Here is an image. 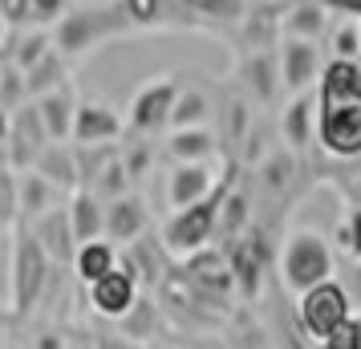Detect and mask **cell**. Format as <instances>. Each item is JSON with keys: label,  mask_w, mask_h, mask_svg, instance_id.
Returning a JSON list of instances; mask_svg holds the SVG:
<instances>
[{"label": "cell", "mask_w": 361, "mask_h": 349, "mask_svg": "<svg viewBox=\"0 0 361 349\" xmlns=\"http://www.w3.org/2000/svg\"><path fill=\"white\" fill-rule=\"evenodd\" d=\"M317 147L333 159L361 154V66L329 57L317 82Z\"/></svg>", "instance_id": "6da1fadb"}, {"label": "cell", "mask_w": 361, "mask_h": 349, "mask_svg": "<svg viewBox=\"0 0 361 349\" xmlns=\"http://www.w3.org/2000/svg\"><path fill=\"white\" fill-rule=\"evenodd\" d=\"M49 33H53V49L66 61H82L94 49H102L106 41L134 33V25L122 8V0H110V4H73Z\"/></svg>", "instance_id": "7a4b0ae2"}, {"label": "cell", "mask_w": 361, "mask_h": 349, "mask_svg": "<svg viewBox=\"0 0 361 349\" xmlns=\"http://www.w3.org/2000/svg\"><path fill=\"white\" fill-rule=\"evenodd\" d=\"M53 260L49 252L41 248V240L33 235V228L20 224L13 232V244H8V309L17 317L37 313V305L45 300L53 284Z\"/></svg>", "instance_id": "3957f363"}, {"label": "cell", "mask_w": 361, "mask_h": 349, "mask_svg": "<svg viewBox=\"0 0 361 349\" xmlns=\"http://www.w3.org/2000/svg\"><path fill=\"white\" fill-rule=\"evenodd\" d=\"M337 272V256H333V244H329L321 232L312 228H296L288 232L284 248H280V281L288 293H309L317 284L333 281Z\"/></svg>", "instance_id": "277c9868"}, {"label": "cell", "mask_w": 361, "mask_h": 349, "mask_svg": "<svg viewBox=\"0 0 361 349\" xmlns=\"http://www.w3.org/2000/svg\"><path fill=\"white\" fill-rule=\"evenodd\" d=\"M224 191L228 183L215 191L212 200L195 203V207H183V212H171L163 224V248L175 256V260H191L199 252L212 248L215 232H219V203H224Z\"/></svg>", "instance_id": "5b68a950"}, {"label": "cell", "mask_w": 361, "mask_h": 349, "mask_svg": "<svg viewBox=\"0 0 361 349\" xmlns=\"http://www.w3.org/2000/svg\"><path fill=\"white\" fill-rule=\"evenodd\" d=\"M296 321H300V329L321 345L325 337H333L341 325L353 321V297H349V288L333 276V281L317 284L309 293H300V297H296Z\"/></svg>", "instance_id": "8992f818"}, {"label": "cell", "mask_w": 361, "mask_h": 349, "mask_svg": "<svg viewBox=\"0 0 361 349\" xmlns=\"http://www.w3.org/2000/svg\"><path fill=\"white\" fill-rule=\"evenodd\" d=\"M179 73H159L142 82L130 94V106H126V134H138V138H154V134L171 130V110H175V98H179Z\"/></svg>", "instance_id": "52a82bcc"}, {"label": "cell", "mask_w": 361, "mask_h": 349, "mask_svg": "<svg viewBox=\"0 0 361 349\" xmlns=\"http://www.w3.org/2000/svg\"><path fill=\"white\" fill-rule=\"evenodd\" d=\"M138 297H142V281H138L122 260H118L114 272H106L102 281H94L90 288H85L90 313L102 317V321H114V325L138 305Z\"/></svg>", "instance_id": "ba28073f"}, {"label": "cell", "mask_w": 361, "mask_h": 349, "mask_svg": "<svg viewBox=\"0 0 361 349\" xmlns=\"http://www.w3.org/2000/svg\"><path fill=\"white\" fill-rule=\"evenodd\" d=\"M276 61H280V78H284V94H288V98L312 94L317 82H321V69H325L321 45H317V41H293V37L280 41Z\"/></svg>", "instance_id": "9c48e42d"}, {"label": "cell", "mask_w": 361, "mask_h": 349, "mask_svg": "<svg viewBox=\"0 0 361 349\" xmlns=\"http://www.w3.org/2000/svg\"><path fill=\"white\" fill-rule=\"evenodd\" d=\"M126 138V114H118L110 102L82 98L73 118V147H118Z\"/></svg>", "instance_id": "30bf717a"}, {"label": "cell", "mask_w": 361, "mask_h": 349, "mask_svg": "<svg viewBox=\"0 0 361 349\" xmlns=\"http://www.w3.org/2000/svg\"><path fill=\"white\" fill-rule=\"evenodd\" d=\"M228 183L215 163H175L166 175V207L183 212V207H195V203L212 200L219 187Z\"/></svg>", "instance_id": "8fae6325"}, {"label": "cell", "mask_w": 361, "mask_h": 349, "mask_svg": "<svg viewBox=\"0 0 361 349\" xmlns=\"http://www.w3.org/2000/svg\"><path fill=\"white\" fill-rule=\"evenodd\" d=\"M45 147H49V130H45L33 102H25L13 114V134H8V147H4V163L13 171H33Z\"/></svg>", "instance_id": "7c38bea8"}, {"label": "cell", "mask_w": 361, "mask_h": 349, "mask_svg": "<svg viewBox=\"0 0 361 349\" xmlns=\"http://www.w3.org/2000/svg\"><path fill=\"white\" fill-rule=\"evenodd\" d=\"M134 33H154V29H199L195 13L187 0H122Z\"/></svg>", "instance_id": "4fadbf2b"}, {"label": "cell", "mask_w": 361, "mask_h": 349, "mask_svg": "<svg viewBox=\"0 0 361 349\" xmlns=\"http://www.w3.org/2000/svg\"><path fill=\"white\" fill-rule=\"evenodd\" d=\"M150 232V207L138 191H126L118 200L106 203V240L118 248H130L134 240Z\"/></svg>", "instance_id": "5bb4252c"}, {"label": "cell", "mask_w": 361, "mask_h": 349, "mask_svg": "<svg viewBox=\"0 0 361 349\" xmlns=\"http://www.w3.org/2000/svg\"><path fill=\"white\" fill-rule=\"evenodd\" d=\"M240 82H244V90H247V98H252V102H264V106H272V102L284 94V78H280L276 53L252 49L244 61H240Z\"/></svg>", "instance_id": "9a60e30c"}, {"label": "cell", "mask_w": 361, "mask_h": 349, "mask_svg": "<svg viewBox=\"0 0 361 349\" xmlns=\"http://www.w3.org/2000/svg\"><path fill=\"white\" fill-rule=\"evenodd\" d=\"M329 4L325 0H288L280 8V41H321L329 33Z\"/></svg>", "instance_id": "2e32d148"}, {"label": "cell", "mask_w": 361, "mask_h": 349, "mask_svg": "<svg viewBox=\"0 0 361 349\" xmlns=\"http://www.w3.org/2000/svg\"><path fill=\"white\" fill-rule=\"evenodd\" d=\"M25 228H33V235L41 240V248L49 252V260L57 268L73 264V256H78V240H73V228H69L66 203H61V207H53V212H45L37 224H25Z\"/></svg>", "instance_id": "e0dca14e"}, {"label": "cell", "mask_w": 361, "mask_h": 349, "mask_svg": "<svg viewBox=\"0 0 361 349\" xmlns=\"http://www.w3.org/2000/svg\"><path fill=\"white\" fill-rule=\"evenodd\" d=\"M78 94H73V85H57L49 94H41L33 98L37 114L45 122V130H49V142H73V118H78Z\"/></svg>", "instance_id": "ac0fdd59"}, {"label": "cell", "mask_w": 361, "mask_h": 349, "mask_svg": "<svg viewBox=\"0 0 361 349\" xmlns=\"http://www.w3.org/2000/svg\"><path fill=\"white\" fill-rule=\"evenodd\" d=\"M17 200H20V224H37L45 212L61 207L69 195L57 191L41 171H17Z\"/></svg>", "instance_id": "d6986e66"}, {"label": "cell", "mask_w": 361, "mask_h": 349, "mask_svg": "<svg viewBox=\"0 0 361 349\" xmlns=\"http://www.w3.org/2000/svg\"><path fill=\"white\" fill-rule=\"evenodd\" d=\"M69 212V228H73V240L78 244H90V240H106V200L94 195L90 187H78L66 200Z\"/></svg>", "instance_id": "ffe728a7"}, {"label": "cell", "mask_w": 361, "mask_h": 349, "mask_svg": "<svg viewBox=\"0 0 361 349\" xmlns=\"http://www.w3.org/2000/svg\"><path fill=\"white\" fill-rule=\"evenodd\" d=\"M280 138L288 142V150H305L317 142V94L288 98V106L280 110Z\"/></svg>", "instance_id": "44dd1931"}, {"label": "cell", "mask_w": 361, "mask_h": 349, "mask_svg": "<svg viewBox=\"0 0 361 349\" xmlns=\"http://www.w3.org/2000/svg\"><path fill=\"white\" fill-rule=\"evenodd\" d=\"M33 171H41L66 195H73L82 187V166H78V147L73 142H49V147L41 150V159H37Z\"/></svg>", "instance_id": "7402d4cb"}, {"label": "cell", "mask_w": 361, "mask_h": 349, "mask_svg": "<svg viewBox=\"0 0 361 349\" xmlns=\"http://www.w3.org/2000/svg\"><path fill=\"white\" fill-rule=\"evenodd\" d=\"M118 260H122V248H118V244H110V240H90V244H78V256H73L69 272L78 276L82 288H90V284L102 281L106 272H114Z\"/></svg>", "instance_id": "603a6c76"}, {"label": "cell", "mask_w": 361, "mask_h": 349, "mask_svg": "<svg viewBox=\"0 0 361 349\" xmlns=\"http://www.w3.org/2000/svg\"><path fill=\"white\" fill-rule=\"evenodd\" d=\"M166 256L171 252L163 248V235H142V240H134L130 248H122V264L130 268L134 276L142 281V288L147 284H159L163 281V268H166Z\"/></svg>", "instance_id": "cb8c5ba5"}, {"label": "cell", "mask_w": 361, "mask_h": 349, "mask_svg": "<svg viewBox=\"0 0 361 349\" xmlns=\"http://www.w3.org/2000/svg\"><path fill=\"white\" fill-rule=\"evenodd\" d=\"M215 130L212 126H191V130L166 134V159L171 163H215Z\"/></svg>", "instance_id": "d4e9b609"}, {"label": "cell", "mask_w": 361, "mask_h": 349, "mask_svg": "<svg viewBox=\"0 0 361 349\" xmlns=\"http://www.w3.org/2000/svg\"><path fill=\"white\" fill-rule=\"evenodd\" d=\"M4 53H8V66L13 69L29 73L37 61H45L53 53V33L49 29H20V33H13V41L4 45Z\"/></svg>", "instance_id": "484cf974"}, {"label": "cell", "mask_w": 361, "mask_h": 349, "mask_svg": "<svg viewBox=\"0 0 361 349\" xmlns=\"http://www.w3.org/2000/svg\"><path fill=\"white\" fill-rule=\"evenodd\" d=\"M212 122V98L199 85H183L175 110H171V130H191V126H207Z\"/></svg>", "instance_id": "4316f807"}, {"label": "cell", "mask_w": 361, "mask_h": 349, "mask_svg": "<svg viewBox=\"0 0 361 349\" xmlns=\"http://www.w3.org/2000/svg\"><path fill=\"white\" fill-rule=\"evenodd\" d=\"M57 85H69V61L53 49L45 61H37V66L25 73V90H29V102H33V98H41V94L57 90Z\"/></svg>", "instance_id": "83f0119b"}, {"label": "cell", "mask_w": 361, "mask_h": 349, "mask_svg": "<svg viewBox=\"0 0 361 349\" xmlns=\"http://www.w3.org/2000/svg\"><path fill=\"white\" fill-rule=\"evenodd\" d=\"M118 333H122V337H130V341H138V345L154 341V337H159V305L142 293V297H138V305H134L130 313L118 321Z\"/></svg>", "instance_id": "f1b7e54d"}, {"label": "cell", "mask_w": 361, "mask_h": 349, "mask_svg": "<svg viewBox=\"0 0 361 349\" xmlns=\"http://www.w3.org/2000/svg\"><path fill=\"white\" fill-rule=\"evenodd\" d=\"M199 25H244L247 20V0H187Z\"/></svg>", "instance_id": "f546056e"}, {"label": "cell", "mask_w": 361, "mask_h": 349, "mask_svg": "<svg viewBox=\"0 0 361 349\" xmlns=\"http://www.w3.org/2000/svg\"><path fill=\"white\" fill-rule=\"evenodd\" d=\"M20 228V200H17V171L0 163V235H13Z\"/></svg>", "instance_id": "4dcf8cb0"}, {"label": "cell", "mask_w": 361, "mask_h": 349, "mask_svg": "<svg viewBox=\"0 0 361 349\" xmlns=\"http://www.w3.org/2000/svg\"><path fill=\"white\" fill-rule=\"evenodd\" d=\"M130 183H134V179H130V171H126V163H122V150H118L114 159L102 166V175L94 179V187H90V191L110 203V200H118V195H126V191H130Z\"/></svg>", "instance_id": "1f68e13d"}, {"label": "cell", "mask_w": 361, "mask_h": 349, "mask_svg": "<svg viewBox=\"0 0 361 349\" xmlns=\"http://www.w3.org/2000/svg\"><path fill=\"white\" fill-rule=\"evenodd\" d=\"M247 228V200L240 191H224V203H219V235L224 240H240Z\"/></svg>", "instance_id": "d6a6232c"}, {"label": "cell", "mask_w": 361, "mask_h": 349, "mask_svg": "<svg viewBox=\"0 0 361 349\" xmlns=\"http://www.w3.org/2000/svg\"><path fill=\"white\" fill-rule=\"evenodd\" d=\"M122 163H126V171H130V179L138 183V179H147L150 163H154V147H150L147 138H138V134H130V142H122Z\"/></svg>", "instance_id": "836d02e7"}, {"label": "cell", "mask_w": 361, "mask_h": 349, "mask_svg": "<svg viewBox=\"0 0 361 349\" xmlns=\"http://www.w3.org/2000/svg\"><path fill=\"white\" fill-rule=\"evenodd\" d=\"M25 102H29V90H25V73L8 66V69H4V78H0V106L17 114Z\"/></svg>", "instance_id": "e575fe53"}, {"label": "cell", "mask_w": 361, "mask_h": 349, "mask_svg": "<svg viewBox=\"0 0 361 349\" xmlns=\"http://www.w3.org/2000/svg\"><path fill=\"white\" fill-rule=\"evenodd\" d=\"M337 244L345 248L349 260H361V207H349L341 219V228H337Z\"/></svg>", "instance_id": "d590c367"}, {"label": "cell", "mask_w": 361, "mask_h": 349, "mask_svg": "<svg viewBox=\"0 0 361 349\" xmlns=\"http://www.w3.org/2000/svg\"><path fill=\"white\" fill-rule=\"evenodd\" d=\"M0 20L8 25V33L33 29V0H0Z\"/></svg>", "instance_id": "8d00e7d4"}, {"label": "cell", "mask_w": 361, "mask_h": 349, "mask_svg": "<svg viewBox=\"0 0 361 349\" xmlns=\"http://www.w3.org/2000/svg\"><path fill=\"white\" fill-rule=\"evenodd\" d=\"M333 57H341V61H357V57H361V45H357V17L345 20L341 29H333Z\"/></svg>", "instance_id": "74e56055"}, {"label": "cell", "mask_w": 361, "mask_h": 349, "mask_svg": "<svg viewBox=\"0 0 361 349\" xmlns=\"http://www.w3.org/2000/svg\"><path fill=\"white\" fill-rule=\"evenodd\" d=\"M73 8V0H33V29H53Z\"/></svg>", "instance_id": "f35d334b"}, {"label": "cell", "mask_w": 361, "mask_h": 349, "mask_svg": "<svg viewBox=\"0 0 361 349\" xmlns=\"http://www.w3.org/2000/svg\"><path fill=\"white\" fill-rule=\"evenodd\" d=\"M321 349H361L357 325H353V321H349V325H341V329L333 333V337H325V341H321Z\"/></svg>", "instance_id": "ab89813d"}, {"label": "cell", "mask_w": 361, "mask_h": 349, "mask_svg": "<svg viewBox=\"0 0 361 349\" xmlns=\"http://www.w3.org/2000/svg\"><path fill=\"white\" fill-rule=\"evenodd\" d=\"M94 345L98 349H142L138 341L122 337V333H94Z\"/></svg>", "instance_id": "60d3db41"}, {"label": "cell", "mask_w": 361, "mask_h": 349, "mask_svg": "<svg viewBox=\"0 0 361 349\" xmlns=\"http://www.w3.org/2000/svg\"><path fill=\"white\" fill-rule=\"evenodd\" d=\"M345 288H349V297H353V305H361V260H353L349 264V272H345Z\"/></svg>", "instance_id": "b9f144b4"}, {"label": "cell", "mask_w": 361, "mask_h": 349, "mask_svg": "<svg viewBox=\"0 0 361 349\" xmlns=\"http://www.w3.org/2000/svg\"><path fill=\"white\" fill-rule=\"evenodd\" d=\"M33 349H69V341L61 337V333H53V329H45L41 337H37V345Z\"/></svg>", "instance_id": "7bdbcfd3"}, {"label": "cell", "mask_w": 361, "mask_h": 349, "mask_svg": "<svg viewBox=\"0 0 361 349\" xmlns=\"http://www.w3.org/2000/svg\"><path fill=\"white\" fill-rule=\"evenodd\" d=\"M8 134H13V110L0 106V154H4V147H8Z\"/></svg>", "instance_id": "ee69618b"}, {"label": "cell", "mask_w": 361, "mask_h": 349, "mask_svg": "<svg viewBox=\"0 0 361 349\" xmlns=\"http://www.w3.org/2000/svg\"><path fill=\"white\" fill-rule=\"evenodd\" d=\"M69 349H98L94 345V333H90V337H85V333L82 337H69Z\"/></svg>", "instance_id": "f6af8a7d"}, {"label": "cell", "mask_w": 361, "mask_h": 349, "mask_svg": "<svg viewBox=\"0 0 361 349\" xmlns=\"http://www.w3.org/2000/svg\"><path fill=\"white\" fill-rule=\"evenodd\" d=\"M4 69H8V53L0 49V78H4Z\"/></svg>", "instance_id": "bcb514c9"}, {"label": "cell", "mask_w": 361, "mask_h": 349, "mask_svg": "<svg viewBox=\"0 0 361 349\" xmlns=\"http://www.w3.org/2000/svg\"><path fill=\"white\" fill-rule=\"evenodd\" d=\"M353 325H357V333H361V309H357V313H353Z\"/></svg>", "instance_id": "7dc6e473"}, {"label": "cell", "mask_w": 361, "mask_h": 349, "mask_svg": "<svg viewBox=\"0 0 361 349\" xmlns=\"http://www.w3.org/2000/svg\"><path fill=\"white\" fill-rule=\"evenodd\" d=\"M357 45H361V17H357Z\"/></svg>", "instance_id": "c3c4849f"}, {"label": "cell", "mask_w": 361, "mask_h": 349, "mask_svg": "<svg viewBox=\"0 0 361 349\" xmlns=\"http://www.w3.org/2000/svg\"><path fill=\"white\" fill-rule=\"evenodd\" d=\"M272 4H284V0H272Z\"/></svg>", "instance_id": "681fc988"}]
</instances>
